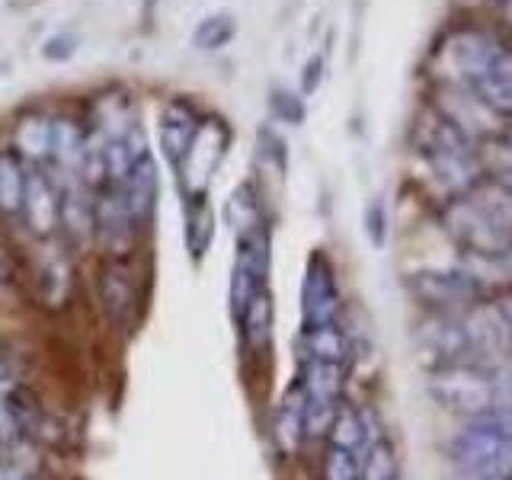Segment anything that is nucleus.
I'll return each instance as SVG.
<instances>
[{
  "label": "nucleus",
  "mask_w": 512,
  "mask_h": 480,
  "mask_svg": "<svg viewBox=\"0 0 512 480\" xmlns=\"http://www.w3.org/2000/svg\"><path fill=\"white\" fill-rule=\"evenodd\" d=\"M448 84L468 90L493 116L512 119V48L480 26H461L439 45Z\"/></svg>",
  "instance_id": "1"
},
{
  "label": "nucleus",
  "mask_w": 512,
  "mask_h": 480,
  "mask_svg": "<svg viewBox=\"0 0 512 480\" xmlns=\"http://www.w3.org/2000/svg\"><path fill=\"white\" fill-rule=\"evenodd\" d=\"M413 144L426 160L429 173L436 176L448 196H464L471 186L484 180V164H480L477 144L452 125L439 109H426L416 116Z\"/></svg>",
  "instance_id": "2"
},
{
  "label": "nucleus",
  "mask_w": 512,
  "mask_h": 480,
  "mask_svg": "<svg viewBox=\"0 0 512 480\" xmlns=\"http://www.w3.org/2000/svg\"><path fill=\"white\" fill-rule=\"evenodd\" d=\"M426 388L442 410L468 416V420H480V416L496 410V378L474 362H458L429 372Z\"/></svg>",
  "instance_id": "3"
},
{
  "label": "nucleus",
  "mask_w": 512,
  "mask_h": 480,
  "mask_svg": "<svg viewBox=\"0 0 512 480\" xmlns=\"http://www.w3.org/2000/svg\"><path fill=\"white\" fill-rule=\"evenodd\" d=\"M407 288L413 298H420L426 308H436V311L471 308V304L484 295V285H480L464 266L410 272Z\"/></svg>",
  "instance_id": "4"
},
{
  "label": "nucleus",
  "mask_w": 512,
  "mask_h": 480,
  "mask_svg": "<svg viewBox=\"0 0 512 480\" xmlns=\"http://www.w3.org/2000/svg\"><path fill=\"white\" fill-rule=\"evenodd\" d=\"M416 343V359H420L429 372H439V368L468 362L471 356V343H468V330L458 317L436 311L426 320H420V327L413 333Z\"/></svg>",
  "instance_id": "5"
},
{
  "label": "nucleus",
  "mask_w": 512,
  "mask_h": 480,
  "mask_svg": "<svg viewBox=\"0 0 512 480\" xmlns=\"http://www.w3.org/2000/svg\"><path fill=\"white\" fill-rule=\"evenodd\" d=\"M442 224L468 256H490L512 244V237L496 228L468 196H455L442 208Z\"/></svg>",
  "instance_id": "6"
},
{
  "label": "nucleus",
  "mask_w": 512,
  "mask_h": 480,
  "mask_svg": "<svg viewBox=\"0 0 512 480\" xmlns=\"http://www.w3.org/2000/svg\"><path fill=\"white\" fill-rule=\"evenodd\" d=\"M90 196H93V234H96V240H100L112 256L128 253L135 244V237H138V224H135L132 212H128L119 186L109 183L103 189L90 192Z\"/></svg>",
  "instance_id": "7"
},
{
  "label": "nucleus",
  "mask_w": 512,
  "mask_h": 480,
  "mask_svg": "<svg viewBox=\"0 0 512 480\" xmlns=\"http://www.w3.org/2000/svg\"><path fill=\"white\" fill-rule=\"evenodd\" d=\"M20 215L26 228L36 237H52L61 224V192L52 180V173L42 167L26 164L23 170V205Z\"/></svg>",
  "instance_id": "8"
},
{
  "label": "nucleus",
  "mask_w": 512,
  "mask_h": 480,
  "mask_svg": "<svg viewBox=\"0 0 512 480\" xmlns=\"http://www.w3.org/2000/svg\"><path fill=\"white\" fill-rule=\"evenodd\" d=\"M336 314H340V292H336L333 266L324 253H311L308 269H304V282H301L304 327L336 324Z\"/></svg>",
  "instance_id": "9"
},
{
  "label": "nucleus",
  "mask_w": 512,
  "mask_h": 480,
  "mask_svg": "<svg viewBox=\"0 0 512 480\" xmlns=\"http://www.w3.org/2000/svg\"><path fill=\"white\" fill-rule=\"evenodd\" d=\"M224 141H228L224 138V125H218L212 119L199 125V132L192 138L183 164L176 167V176H180V186L186 189V196L205 192V186L212 183V173L224 157Z\"/></svg>",
  "instance_id": "10"
},
{
  "label": "nucleus",
  "mask_w": 512,
  "mask_h": 480,
  "mask_svg": "<svg viewBox=\"0 0 512 480\" xmlns=\"http://www.w3.org/2000/svg\"><path fill=\"white\" fill-rule=\"evenodd\" d=\"M461 324L468 330L471 352L477 349L493 359L512 356V317L506 314V308H500V304L474 301Z\"/></svg>",
  "instance_id": "11"
},
{
  "label": "nucleus",
  "mask_w": 512,
  "mask_h": 480,
  "mask_svg": "<svg viewBox=\"0 0 512 480\" xmlns=\"http://www.w3.org/2000/svg\"><path fill=\"white\" fill-rule=\"evenodd\" d=\"M100 304L109 324L128 327L138 317V282L125 263H106L100 272Z\"/></svg>",
  "instance_id": "12"
},
{
  "label": "nucleus",
  "mask_w": 512,
  "mask_h": 480,
  "mask_svg": "<svg viewBox=\"0 0 512 480\" xmlns=\"http://www.w3.org/2000/svg\"><path fill=\"white\" fill-rule=\"evenodd\" d=\"M116 186H119L122 199H125L128 212H132L138 228H141L144 221H151L154 208H157V196H160V176H157L154 157L151 154L141 157L138 164L128 170Z\"/></svg>",
  "instance_id": "13"
},
{
  "label": "nucleus",
  "mask_w": 512,
  "mask_h": 480,
  "mask_svg": "<svg viewBox=\"0 0 512 480\" xmlns=\"http://www.w3.org/2000/svg\"><path fill=\"white\" fill-rule=\"evenodd\" d=\"M199 125L202 122L196 116V109L183 100H173L164 109V116H160V148H164V157L173 170L183 164V157L189 151L192 138H196Z\"/></svg>",
  "instance_id": "14"
},
{
  "label": "nucleus",
  "mask_w": 512,
  "mask_h": 480,
  "mask_svg": "<svg viewBox=\"0 0 512 480\" xmlns=\"http://www.w3.org/2000/svg\"><path fill=\"white\" fill-rule=\"evenodd\" d=\"M87 144H90V132L84 125L68 116H55L52 119V160H48V164H55L58 173L77 176L80 180Z\"/></svg>",
  "instance_id": "15"
},
{
  "label": "nucleus",
  "mask_w": 512,
  "mask_h": 480,
  "mask_svg": "<svg viewBox=\"0 0 512 480\" xmlns=\"http://www.w3.org/2000/svg\"><path fill=\"white\" fill-rule=\"evenodd\" d=\"M13 154L23 164H48L52 160V116L42 112H29L13 125Z\"/></svg>",
  "instance_id": "16"
},
{
  "label": "nucleus",
  "mask_w": 512,
  "mask_h": 480,
  "mask_svg": "<svg viewBox=\"0 0 512 480\" xmlns=\"http://www.w3.org/2000/svg\"><path fill=\"white\" fill-rule=\"evenodd\" d=\"M272 436H276V445L282 455H295L301 448V442H304V391H301V384H292L288 394L282 397Z\"/></svg>",
  "instance_id": "17"
},
{
  "label": "nucleus",
  "mask_w": 512,
  "mask_h": 480,
  "mask_svg": "<svg viewBox=\"0 0 512 480\" xmlns=\"http://www.w3.org/2000/svg\"><path fill=\"white\" fill-rule=\"evenodd\" d=\"M215 237V212L208 205L205 192H196V196H186V247L192 260H202L205 250L212 247Z\"/></svg>",
  "instance_id": "18"
},
{
  "label": "nucleus",
  "mask_w": 512,
  "mask_h": 480,
  "mask_svg": "<svg viewBox=\"0 0 512 480\" xmlns=\"http://www.w3.org/2000/svg\"><path fill=\"white\" fill-rule=\"evenodd\" d=\"M272 320H276V308H272L269 285H263L260 292L253 295V301L247 304L244 317L237 320L240 330H244V340L253 352H263L272 343Z\"/></svg>",
  "instance_id": "19"
},
{
  "label": "nucleus",
  "mask_w": 512,
  "mask_h": 480,
  "mask_svg": "<svg viewBox=\"0 0 512 480\" xmlns=\"http://www.w3.org/2000/svg\"><path fill=\"white\" fill-rule=\"evenodd\" d=\"M480 212H484L496 228L506 231L512 237V192L506 186H500L496 180H490V176H484L477 186H471L468 192H464Z\"/></svg>",
  "instance_id": "20"
},
{
  "label": "nucleus",
  "mask_w": 512,
  "mask_h": 480,
  "mask_svg": "<svg viewBox=\"0 0 512 480\" xmlns=\"http://www.w3.org/2000/svg\"><path fill=\"white\" fill-rule=\"evenodd\" d=\"M301 346H304V356L314 359V362H333V365H343L349 356V340L346 333L336 327V324H324V327H304L301 333Z\"/></svg>",
  "instance_id": "21"
},
{
  "label": "nucleus",
  "mask_w": 512,
  "mask_h": 480,
  "mask_svg": "<svg viewBox=\"0 0 512 480\" xmlns=\"http://www.w3.org/2000/svg\"><path fill=\"white\" fill-rule=\"evenodd\" d=\"M301 391L308 400H330V404H340V391H343V365L333 362H304L301 372Z\"/></svg>",
  "instance_id": "22"
},
{
  "label": "nucleus",
  "mask_w": 512,
  "mask_h": 480,
  "mask_svg": "<svg viewBox=\"0 0 512 480\" xmlns=\"http://www.w3.org/2000/svg\"><path fill=\"white\" fill-rule=\"evenodd\" d=\"M327 439H330V445H336V448H346V452H359V448H368V445H372V442H368L365 416H362L359 410L346 407V404L336 407Z\"/></svg>",
  "instance_id": "23"
},
{
  "label": "nucleus",
  "mask_w": 512,
  "mask_h": 480,
  "mask_svg": "<svg viewBox=\"0 0 512 480\" xmlns=\"http://www.w3.org/2000/svg\"><path fill=\"white\" fill-rule=\"evenodd\" d=\"M224 221L231 224L234 234H244L250 228L263 221V208H260V196H256V186L253 183H240L231 199L224 202Z\"/></svg>",
  "instance_id": "24"
},
{
  "label": "nucleus",
  "mask_w": 512,
  "mask_h": 480,
  "mask_svg": "<svg viewBox=\"0 0 512 480\" xmlns=\"http://www.w3.org/2000/svg\"><path fill=\"white\" fill-rule=\"evenodd\" d=\"M23 170L26 164L13 151L0 148V215H16L23 205Z\"/></svg>",
  "instance_id": "25"
},
{
  "label": "nucleus",
  "mask_w": 512,
  "mask_h": 480,
  "mask_svg": "<svg viewBox=\"0 0 512 480\" xmlns=\"http://www.w3.org/2000/svg\"><path fill=\"white\" fill-rule=\"evenodd\" d=\"M461 266L468 269L480 285H490V282L512 285V244L490 256H464Z\"/></svg>",
  "instance_id": "26"
},
{
  "label": "nucleus",
  "mask_w": 512,
  "mask_h": 480,
  "mask_svg": "<svg viewBox=\"0 0 512 480\" xmlns=\"http://www.w3.org/2000/svg\"><path fill=\"white\" fill-rule=\"evenodd\" d=\"M234 16L231 13H212L196 26L192 32V45L202 48V52H215V48L228 45L234 39Z\"/></svg>",
  "instance_id": "27"
},
{
  "label": "nucleus",
  "mask_w": 512,
  "mask_h": 480,
  "mask_svg": "<svg viewBox=\"0 0 512 480\" xmlns=\"http://www.w3.org/2000/svg\"><path fill=\"white\" fill-rule=\"evenodd\" d=\"M480 164H484V173L490 170V180L512 192V144L506 138H490L480 151Z\"/></svg>",
  "instance_id": "28"
},
{
  "label": "nucleus",
  "mask_w": 512,
  "mask_h": 480,
  "mask_svg": "<svg viewBox=\"0 0 512 480\" xmlns=\"http://www.w3.org/2000/svg\"><path fill=\"white\" fill-rule=\"evenodd\" d=\"M362 464V480H394L397 477V461L388 442H372L365 448Z\"/></svg>",
  "instance_id": "29"
},
{
  "label": "nucleus",
  "mask_w": 512,
  "mask_h": 480,
  "mask_svg": "<svg viewBox=\"0 0 512 480\" xmlns=\"http://www.w3.org/2000/svg\"><path fill=\"white\" fill-rule=\"evenodd\" d=\"M256 160L266 164L269 170H276L279 176L285 173L288 167V151H285V141L279 132H272L269 125H263L260 132H256Z\"/></svg>",
  "instance_id": "30"
},
{
  "label": "nucleus",
  "mask_w": 512,
  "mask_h": 480,
  "mask_svg": "<svg viewBox=\"0 0 512 480\" xmlns=\"http://www.w3.org/2000/svg\"><path fill=\"white\" fill-rule=\"evenodd\" d=\"M324 480H362V464L356 452H346V448L330 445L324 455V471H320Z\"/></svg>",
  "instance_id": "31"
},
{
  "label": "nucleus",
  "mask_w": 512,
  "mask_h": 480,
  "mask_svg": "<svg viewBox=\"0 0 512 480\" xmlns=\"http://www.w3.org/2000/svg\"><path fill=\"white\" fill-rule=\"evenodd\" d=\"M340 404H330V400H308L304 397V439H324L330 432L333 413Z\"/></svg>",
  "instance_id": "32"
},
{
  "label": "nucleus",
  "mask_w": 512,
  "mask_h": 480,
  "mask_svg": "<svg viewBox=\"0 0 512 480\" xmlns=\"http://www.w3.org/2000/svg\"><path fill=\"white\" fill-rule=\"evenodd\" d=\"M269 112L276 116L279 122H288V125H301L304 122V100L298 93L285 90V87H276L269 93Z\"/></svg>",
  "instance_id": "33"
},
{
  "label": "nucleus",
  "mask_w": 512,
  "mask_h": 480,
  "mask_svg": "<svg viewBox=\"0 0 512 480\" xmlns=\"http://www.w3.org/2000/svg\"><path fill=\"white\" fill-rule=\"evenodd\" d=\"M365 231L375 247H384V237H388V215H384L381 202H372L365 208Z\"/></svg>",
  "instance_id": "34"
},
{
  "label": "nucleus",
  "mask_w": 512,
  "mask_h": 480,
  "mask_svg": "<svg viewBox=\"0 0 512 480\" xmlns=\"http://www.w3.org/2000/svg\"><path fill=\"white\" fill-rule=\"evenodd\" d=\"M74 48H77V39L68 36V32H58V36H52L45 42L42 52H45L48 61H68L74 55Z\"/></svg>",
  "instance_id": "35"
},
{
  "label": "nucleus",
  "mask_w": 512,
  "mask_h": 480,
  "mask_svg": "<svg viewBox=\"0 0 512 480\" xmlns=\"http://www.w3.org/2000/svg\"><path fill=\"white\" fill-rule=\"evenodd\" d=\"M320 80H324V55H311L301 71V93L311 96L320 87Z\"/></svg>",
  "instance_id": "36"
},
{
  "label": "nucleus",
  "mask_w": 512,
  "mask_h": 480,
  "mask_svg": "<svg viewBox=\"0 0 512 480\" xmlns=\"http://www.w3.org/2000/svg\"><path fill=\"white\" fill-rule=\"evenodd\" d=\"M20 439V426H16V416L7 404V397H0V448Z\"/></svg>",
  "instance_id": "37"
},
{
  "label": "nucleus",
  "mask_w": 512,
  "mask_h": 480,
  "mask_svg": "<svg viewBox=\"0 0 512 480\" xmlns=\"http://www.w3.org/2000/svg\"><path fill=\"white\" fill-rule=\"evenodd\" d=\"M480 423L493 429L496 436H503L506 442H512V410H493L487 416H480Z\"/></svg>",
  "instance_id": "38"
},
{
  "label": "nucleus",
  "mask_w": 512,
  "mask_h": 480,
  "mask_svg": "<svg viewBox=\"0 0 512 480\" xmlns=\"http://www.w3.org/2000/svg\"><path fill=\"white\" fill-rule=\"evenodd\" d=\"M496 410H512V368L496 378Z\"/></svg>",
  "instance_id": "39"
},
{
  "label": "nucleus",
  "mask_w": 512,
  "mask_h": 480,
  "mask_svg": "<svg viewBox=\"0 0 512 480\" xmlns=\"http://www.w3.org/2000/svg\"><path fill=\"white\" fill-rule=\"evenodd\" d=\"M16 384V378L10 375V368H7V362L0 359V397H7L10 394V388Z\"/></svg>",
  "instance_id": "40"
},
{
  "label": "nucleus",
  "mask_w": 512,
  "mask_h": 480,
  "mask_svg": "<svg viewBox=\"0 0 512 480\" xmlns=\"http://www.w3.org/2000/svg\"><path fill=\"white\" fill-rule=\"evenodd\" d=\"M468 480H512L506 471H490V474H468Z\"/></svg>",
  "instance_id": "41"
},
{
  "label": "nucleus",
  "mask_w": 512,
  "mask_h": 480,
  "mask_svg": "<svg viewBox=\"0 0 512 480\" xmlns=\"http://www.w3.org/2000/svg\"><path fill=\"white\" fill-rule=\"evenodd\" d=\"M496 7H500V13L506 16V20L512 23V0H493Z\"/></svg>",
  "instance_id": "42"
},
{
  "label": "nucleus",
  "mask_w": 512,
  "mask_h": 480,
  "mask_svg": "<svg viewBox=\"0 0 512 480\" xmlns=\"http://www.w3.org/2000/svg\"><path fill=\"white\" fill-rule=\"evenodd\" d=\"M503 138H506V141L512 144V125H509V128H506V132H503Z\"/></svg>",
  "instance_id": "43"
},
{
  "label": "nucleus",
  "mask_w": 512,
  "mask_h": 480,
  "mask_svg": "<svg viewBox=\"0 0 512 480\" xmlns=\"http://www.w3.org/2000/svg\"><path fill=\"white\" fill-rule=\"evenodd\" d=\"M20 480H23V477H20Z\"/></svg>",
  "instance_id": "44"
}]
</instances>
